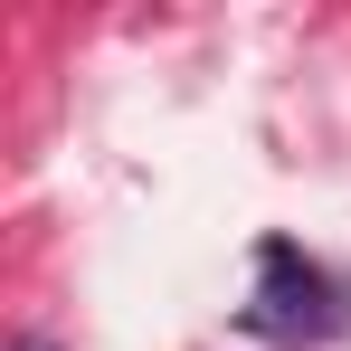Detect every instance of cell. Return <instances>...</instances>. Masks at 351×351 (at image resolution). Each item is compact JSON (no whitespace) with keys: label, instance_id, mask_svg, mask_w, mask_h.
I'll use <instances>...</instances> for the list:
<instances>
[{"label":"cell","instance_id":"6da1fadb","mask_svg":"<svg viewBox=\"0 0 351 351\" xmlns=\"http://www.w3.org/2000/svg\"><path fill=\"white\" fill-rule=\"evenodd\" d=\"M247 323L276 332V342H332L351 323V294L332 266H313L294 237H256V294H247Z\"/></svg>","mask_w":351,"mask_h":351},{"label":"cell","instance_id":"7a4b0ae2","mask_svg":"<svg viewBox=\"0 0 351 351\" xmlns=\"http://www.w3.org/2000/svg\"><path fill=\"white\" fill-rule=\"evenodd\" d=\"M10 351H58V342H10Z\"/></svg>","mask_w":351,"mask_h":351}]
</instances>
